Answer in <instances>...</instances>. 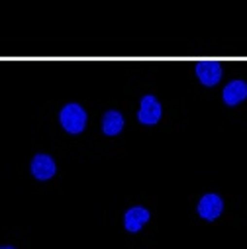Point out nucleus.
<instances>
[{"label": "nucleus", "instance_id": "nucleus-3", "mask_svg": "<svg viewBox=\"0 0 247 249\" xmlns=\"http://www.w3.org/2000/svg\"><path fill=\"white\" fill-rule=\"evenodd\" d=\"M224 212V198L216 193H206L196 204V214L204 222H216Z\"/></svg>", "mask_w": 247, "mask_h": 249}, {"label": "nucleus", "instance_id": "nucleus-4", "mask_svg": "<svg viewBox=\"0 0 247 249\" xmlns=\"http://www.w3.org/2000/svg\"><path fill=\"white\" fill-rule=\"evenodd\" d=\"M194 75L200 81V85L216 87L222 81L224 69H222V63H218V61H198L194 65Z\"/></svg>", "mask_w": 247, "mask_h": 249}, {"label": "nucleus", "instance_id": "nucleus-9", "mask_svg": "<svg viewBox=\"0 0 247 249\" xmlns=\"http://www.w3.org/2000/svg\"><path fill=\"white\" fill-rule=\"evenodd\" d=\"M0 249H16V247H14V245H2Z\"/></svg>", "mask_w": 247, "mask_h": 249}, {"label": "nucleus", "instance_id": "nucleus-5", "mask_svg": "<svg viewBox=\"0 0 247 249\" xmlns=\"http://www.w3.org/2000/svg\"><path fill=\"white\" fill-rule=\"evenodd\" d=\"M30 173L37 180H49V178H53L57 175V163H55V159L51 155L37 153V155H34V159L30 163Z\"/></svg>", "mask_w": 247, "mask_h": 249}, {"label": "nucleus", "instance_id": "nucleus-2", "mask_svg": "<svg viewBox=\"0 0 247 249\" xmlns=\"http://www.w3.org/2000/svg\"><path fill=\"white\" fill-rule=\"evenodd\" d=\"M163 118V106L159 102V98L155 94H145L140 102V110H138V120L141 126H157Z\"/></svg>", "mask_w": 247, "mask_h": 249}, {"label": "nucleus", "instance_id": "nucleus-8", "mask_svg": "<svg viewBox=\"0 0 247 249\" xmlns=\"http://www.w3.org/2000/svg\"><path fill=\"white\" fill-rule=\"evenodd\" d=\"M124 126H126V120H124V114L120 110H106L102 116V124H100V130L104 136L114 138L118 134H122Z\"/></svg>", "mask_w": 247, "mask_h": 249}, {"label": "nucleus", "instance_id": "nucleus-7", "mask_svg": "<svg viewBox=\"0 0 247 249\" xmlns=\"http://www.w3.org/2000/svg\"><path fill=\"white\" fill-rule=\"evenodd\" d=\"M222 100L226 106H237L243 100H247V83L243 79H233L229 81L224 90H222Z\"/></svg>", "mask_w": 247, "mask_h": 249}, {"label": "nucleus", "instance_id": "nucleus-6", "mask_svg": "<svg viewBox=\"0 0 247 249\" xmlns=\"http://www.w3.org/2000/svg\"><path fill=\"white\" fill-rule=\"evenodd\" d=\"M149 220H151V212L145 206H132L124 214V228L130 233H138L145 228Z\"/></svg>", "mask_w": 247, "mask_h": 249}, {"label": "nucleus", "instance_id": "nucleus-1", "mask_svg": "<svg viewBox=\"0 0 247 249\" xmlns=\"http://www.w3.org/2000/svg\"><path fill=\"white\" fill-rule=\"evenodd\" d=\"M59 124L67 134L79 136L85 132L88 124V114L79 102H67L63 108L59 110Z\"/></svg>", "mask_w": 247, "mask_h": 249}]
</instances>
